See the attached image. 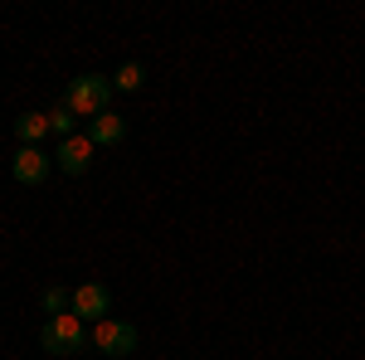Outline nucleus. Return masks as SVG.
I'll list each match as a JSON object with an SVG mask.
<instances>
[{"mask_svg": "<svg viewBox=\"0 0 365 360\" xmlns=\"http://www.w3.org/2000/svg\"><path fill=\"white\" fill-rule=\"evenodd\" d=\"M113 78H103V73H78L73 83H68V93H63V108L73 112V117H103V112H113L108 103H113Z\"/></svg>", "mask_w": 365, "mask_h": 360, "instance_id": "f257e3e1", "label": "nucleus"}, {"mask_svg": "<svg viewBox=\"0 0 365 360\" xmlns=\"http://www.w3.org/2000/svg\"><path fill=\"white\" fill-rule=\"evenodd\" d=\"M88 341H93V331H88V322H78L73 312L49 317L44 331H39V346H44L49 356H78V351H88Z\"/></svg>", "mask_w": 365, "mask_h": 360, "instance_id": "f03ea898", "label": "nucleus"}, {"mask_svg": "<svg viewBox=\"0 0 365 360\" xmlns=\"http://www.w3.org/2000/svg\"><path fill=\"white\" fill-rule=\"evenodd\" d=\"M137 326H132V322H122V317H103V322H98V326H93V346H98V351H103V356H132V351H137Z\"/></svg>", "mask_w": 365, "mask_h": 360, "instance_id": "7ed1b4c3", "label": "nucleus"}, {"mask_svg": "<svg viewBox=\"0 0 365 360\" xmlns=\"http://www.w3.org/2000/svg\"><path fill=\"white\" fill-rule=\"evenodd\" d=\"M78 322H103L108 312H113V292H108V282H78L73 287V307H68Z\"/></svg>", "mask_w": 365, "mask_h": 360, "instance_id": "20e7f679", "label": "nucleus"}, {"mask_svg": "<svg viewBox=\"0 0 365 360\" xmlns=\"http://www.w3.org/2000/svg\"><path fill=\"white\" fill-rule=\"evenodd\" d=\"M93 151H98L93 137H88V132H73V137H63L54 146V166L63 170V175H83V170L93 166Z\"/></svg>", "mask_w": 365, "mask_h": 360, "instance_id": "39448f33", "label": "nucleus"}, {"mask_svg": "<svg viewBox=\"0 0 365 360\" xmlns=\"http://www.w3.org/2000/svg\"><path fill=\"white\" fill-rule=\"evenodd\" d=\"M10 170H15V180H20V185H44V180H49V170H54V156H49L44 146H20V151H15V161H10Z\"/></svg>", "mask_w": 365, "mask_h": 360, "instance_id": "423d86ee", "label": "nucleus"}, {"mask_svg": "<svg viewBox=\"0 0 365 360\" xmlns=\"http://www.w3.org/2000/svg\"><path fill=\"white\" fill-rule=\"evenodd\" d=\"M88 137H93V146H122V141H127V117H122V112L93 117V122H88Z\"/></svg>", "mask_w": 365, "mask_h": 360, "instance_id": "0eeeda50", "label": "nucleus"}, {"mask_svg": "<svg viewBox=\"0 0 365 360\" xmlns=\"http://www.w3.org/2000/svg\"><path fill=\"white\" fill-rule=\"evenodd\" d=\"M49 137V112H20L15 117V141L20 146H39Z\"/></svg>", "mask_w": 365, "mask_h": 360, "instance_id": "6e6552de", "label": "nucleus"}, {"mask_svg": "<svg viewBox=\"0 0 365 360\" xmlns=\"http://www.w3.org/2000/svg\"><path fill=\"white\" fill-rule=\"evenodd\" d=\"M141 83H146V68H141V63H122V68L113 73V88H117V93H137Z\"/></svg>", "mask_w": 365, "mask_h": 360, "instance_id": "1a4fd4ad", "label": "nucleus"}, {"mask_svg": "<svg viewBox=\"0 0 365 360\" xmlns=\"http://www.w3.org/2000/svg\"><path fill=\"white\" fill-rule=\"evenodd\" d=\"M68 307H73V292H68V287H44V312H49V317H58V312H68Z\"/></svg>", "mask_w": 365, "mask_h": 360, "instance_id": "9d476101", "label": "nucleus"}, {"mask_svg": "<svg viewBox=\"0 0 365 360\" xmlns=\"http://www.w3.org/2000/svg\"><path fill=\"white\" fill-rule=\"evenodd\" d=\"M73 122H78V117H73L68 108H54V112H49V132H54V137H73Z\"/></svg>", "mask_w": 365, "mask_h": 360, "instance_id": "9b49d317", "label": "nucleus"}]
</instances>
